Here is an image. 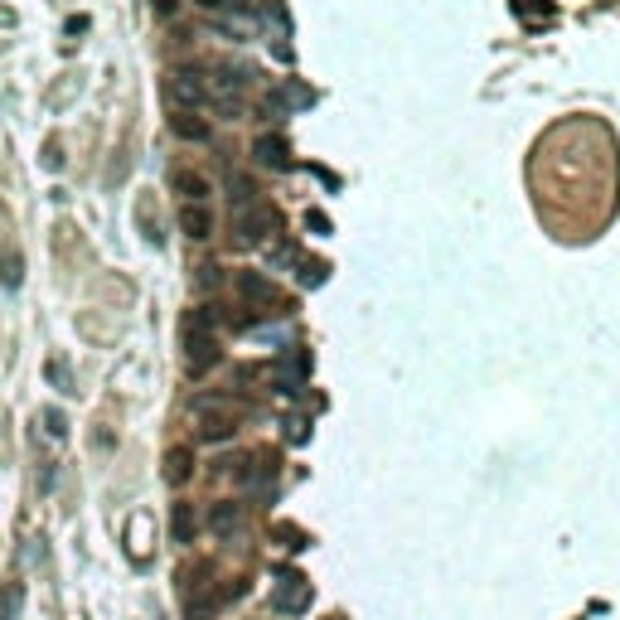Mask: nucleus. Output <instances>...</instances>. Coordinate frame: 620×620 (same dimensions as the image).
<instances>
[{"instance_id":"obj_19","label":"nucleus","mask_w":620,"mask_h":620,"mask_svg":"<svg viewBox=\"0 0 620 620\" xmlns=\"http://www.w3.org/2000/svg\"><path fill=\"white\" fill-rule=\"evenodd\" d=\"M44 432H49V436H58V441H64V432H68V417L64 412H44Z\"/></svg>"},{"instance_id":"obj_16","label":"nucleus","mask_w":620,"mask_h":620,"mask_svg":"<svg viewBox=\"0 0 620 620\" xmlns=\"http://www.w3.org/2000/svg\"><path fill=\"white\" fill-rule=\"evenodd\" d=\"M228 194L237 199V209H243V204H253V199H257V185L247 180V175H228Z\"/></svg>"},{"instance_id":"obj_3","label":"nucleus","mask_w":620,"mask_h":620,"mask_svg":"<svg viewBox=\"0 0 620 620\" xmlns=\"http://www.w3.org/2000/svg\"><path fill=\"white\" fill-rule=\"evenodd\" d=\"M281 228H286V213L271 204V199H253V204H243V209H237V223H233L237 243H247V247H267Z\"/></svg>"},{"instance_id":"obj_8","label":"nucleus","mask_w":620,"mask_h":620,"mask_svg":"<svg viewBox=\"0 0 620 620\" xmlns=\"http://www.w3.org/2000/svg\"><path fill=\"white\" fill-rule=\"evenodd\" d=\"M310 601H315V591L301 577H281V587L271 591V611H281V616H301V611H310Z\"/></svg>"},{"instance_id":"obj_22","label":"nucleus","mask_w":620,"mask_h":620,"mask_svg":"<svg viewBox=\"0 0 620 620\" xmlns=\"http://www.w3.org/2000/svg\"><path fill=\"white\" fill-rule=\"evenodd\" d=\"M325 277H330V267H325V262H306V271H301V281H306V286H320Z\"/></svg>"},{"instance_id":"obj_6","label":"nucleus","mask_w":620,"mask_h":620,"mask_svg":"<svg viewBox=\"0 0 620 620\" xmlns=\"http://www.w3.org/2000/svg\"><path fill=\"white\" fill-rule=\"evenodd\" d=\"M310 378V354L306 349H286L277 364H271V383H277V392H286V398H296V392L306 388Z\"/></svg>"},{"instance_id":"obj_5","label":"nucleus","mask_w":620,"mask_h":620,"mask_svg":"<svg viewBox=\"0 0 620 620\" xmlns=\"http://www.w3.org/2000/svg\"><path fill=\"white\" fill-rule=\"evenodd\" d=\"M237 296L253 310H262V315H281L286 306V291L271 277H262V271H237Z\"/></svg>"},{"instance_id":"obj_10","label":"nucleus","mask_w":620,"mask_h":620,"mask_svg":"<svg viewBox=\"0 0 620 620\" xmlns=\"http://www.w3.org/2000/svg\"><path fill=\"white\" fill-rule=\"evenodd\" d=\"M180 233L194 237V243H204V237L213 233V213L204 204H180Z\"/></svg>"},{"instance_id":"obj_26","label":"nucleus","mask_w":620,"mask_h":620,"mask_svg":"<svg viewBox=\"0 0 620 620\" xmlns=\"http://www.w3.org/2000/svg\"><path fill=\"white\" fill-rule=\"evenodd\" d=\"M199 281H204V286H219V267H199Z\"/></svg>"},{"instance_id":"obj_18","label":"nucleus","mask_w":620,"mask_h":620,"mask_svg":"<svg viewBox=\"0 0 620 620\" xmlns=\"http://www.w3.org/2000/svg\"><path fill=\"white\" fill-rule=\"evenodd\" d=\"M49 378H54V383L64 388V392H73V368H68L64 359H49Z\"/></svg>"},{"instance_id":"obj_15","label":"nucleus","mask_w":620,"mask_h":620,"mask_svg":"<svg viewBox=\"0 0 620 620\" xmlns=\"http://www.w3.org/2000/svg\"><path fill=\"white\" fill-rule=\"evenodd\" d=\"M20 606H25V587H20V581H10V587L0 591V620H15Z\"/></svg>"},{"instance_id":"obj_9","label":"nucleus","mask_w":620,"mask_h":620,"mask_svg":"<svg viewBox=\"0 0 620 620\" xmlns=\"http://www.w3.org/2000/svg\"><path fill=\"white\" fill-rule=\"evenodd\" d=\"M170 189L185 199V204H204V194H213V189H209V175L189 170V165H175V170H170Z\"/></svg>"},{"instance_id":"obj_17","label":"nucleus","mask_w":620,"mask_h":620,"mask_svg":"<svg viewBox=\"0 0 620 620\" xmlns=\"http://www.w3.org/2000/svg\"><path fill=\"white\" fill-rule=\"evenodd\" d=\"M20 271H25V262L15 257V247H5V271H0V281H5V291H15V286H20Z\"/></svg>"},{"instance_id":"obj_25","label":"nucleus","mask_w":620,"mask_h":620,"mask_svg":"<svg viewBox=\"0 0 620 620\" xmlns=\"http://www.w3.org/2000/svg\"><path fill=\"white\" fill-rule=\"evenodd\" d=\"M155 5V15H175V5H180V0H151Z\"/></svg>"},{"instance_id":"obj_14","label":"nucleus","mask_w":620,"mask_h":620,"mask_svg":"<svg viewBox=\"0 0 620 620\" xmlns=\"http://www.w3.org/2000/svg\"><path fill=\"white\" fill-rule=\"evenodd\" d=\"M170 538L175 543H194V504H175L170 509Z\"/></svg>"},{"instance_id":"obj_11","label":"nucleus","mask_w":620,"mask_h":620,"mask_svg":"<svg viewBox=\"0 0 620 620\" xmlns=\"http://www.w3.org/2000/svg\"><path fill=\"white\" fill-rule=\"evenodd\" d=\"M189 475H194V451H189V446H170V451H165V480L185 485Z\"/></svg>"},{"instance_id":"obj_23","label":"nucleus","mask_w":620,"mask_h":620,"mask_svg":"<svg viewBox=\"0 0 620 620\" xmlns=\"http://www.w3.org/2000/svg\"><path fill=\"white\" fill-rule=\"evenodd\" d=\"M306 426H310V422H306V417H296V422H286V436H291V441H296V446H301V441L310 436V432H306Z\"/></svg>"},{"instance_id":"obj_1","label":"nucleus","mask_w":620,"mask_h":620,"mask_svg":"<svg viewBox=\"0 0 620 620\" xmlns=\"http://www.w3.org/2000/svg\"><path fill=\"white\" fill-rule=\"evenodd\" d=\"M213 310L194 306L180 315V349H185V374L189 378H204L213 364H219V335H213Z\"/></svg>"},{"instance_id":"obj_4","label":"nucleus","mask_w":620,"mask_h":620,"mask_svg":"<svg viewBox=\"0 0 620 620\" xmlns=\"http://www.w3.org/2000/svg\"><path fill=\"white\" fill-rule=\"evenodd\" d=\"M165 102H170L175 112H199V107L209 102V78L199 73V68H175V73H165Z\"/></svg>"},{"instance_id":"obj_20","label":"nucleus","mask_w":620,"mask_h":620,"mask_svg":"<svg viewBox=\"0 0 620 620\" xmlns=\"http://www.w3.org/2000/svg\"><path fill=\"white\" fill-rule=\"evenodd\" d=\"M519 15H553V0H514Z\"/></svg>"},{"instance_id":"obj_2","label":"nucleus","mask_w":620,"mask_h":620,"mask_svg":"<svg viewBox=\"0 0 620 620\" xmlns=\"http://www.w3.org/2000/svg\"><path fill=\"white\" fill-rule=\"evenodd\" d=\"M237 426H243V408H237L233 398H223V392L194 398V432H199V441H228V436H237Z\"/></svg>"},{"instance_id":"obj_7","label":"nucleus","mask_w":620,"mask_h":620,"mask_svg":"<svg viewBox=\"0 0 620 620\" xmlns=\"http://www.w3.org/2000/svg\"><path fill=\"white\" fill-rule=\"evenodd\" d=\"M253 160L262 170H291V141H286L281 131H262L253 141Z\"/></svg>"},{"instance_id":"obj_13","label":"nucleus","mask_w":620,"mask_h":620,"mask_svg":"<svg viewBox=\"0 0 620 620\" xmlns=\"http://www.w3.org/2000/svg\"><path fill=\"white\" fill-rule=\"evenodd\" d=\"M237 523H243V504H233V499H228V504H213L209 509V529L219 533V538H228Z\"/></svg>"},{"instance_id":"obj_21","label":"nucleus","mask_w":620,"mask_h":620,"mask_svg":"<svg viewBox=\"0 0 620 620\" xmlns=\"http://www.w3.org/2000/svg\"><path fill=\"white\" fill-rule=\"evenodd\" d=\"M306 228L315 233V237H325V233H330V219H325L320 209H306Z\"/></svg>"},{"instance_id":"obj_24","label":"nucleus","mask_w":620,"mask_h":620,"mask_svg":"<svg viewBox=\"0 0 620 620\" xmlns=\"http://www.w3.org/2000/svg\"><path fill=\"white\" fill-rule=\"evenodd\" d=\"M199 10H209V15H223V5H228V0H194Z\"/></svg>"},{"instance_id":"obj_12","label":"nucleus","mask_w":620,"mask_h":620,"mask_svg":"<svg viewBox=\"0 0 620 620\" xmlns=\"http://www.w3.org/2000/svg\"><path fill=\"white\" fill-rule=\"evenodd\" d=\"M170 131H175V141H209V122L199 112H175Z\"/></svg>"}]
</instances>
